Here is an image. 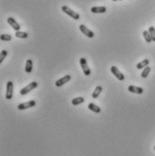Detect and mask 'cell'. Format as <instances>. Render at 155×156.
<instances>
[{
  "label": "cell",
  "instance_id": "cell-17",
  "mask_svg": "<svg viewBox=\"0 0 155 156\" xmlns=\"http://www.w3.org/2000/svg\"><path fill=\"white\" fill-rule=\"evenodd\" d=\"M150 72H151V67H150V66H147L146 68H144L143 70L142 71L141 77L142 78V79H145V78H147L148 75L150 74Z\"/></svg>",
  "mask_w": 155,
  "mask_h": 156
},
{
  "label": "cell",
  "instance_id": "cell-22",
  "mask_svg": "<svg viewBox=\"0 0 155 156\" xmlns=\"http://www.w3.org/2000/svg\"><path fill=\"white\" fill-rule=\"evenodd\" d=\"M12 37L11 35L9 34H1V41H11Z\"/></svg>",
  "mask_w": 155,
  "mask_h": 156
},
{
  "label": "cell",
  "instance_id": "cell-18",
  "mask_svg": "<svg viewBox=\"0 0 155 156\" xmlns=\"http://www.w3.org/2000/svg\"><path fill=\"white\" fill-rule=\"evenodd\" d=\"M15 36H16L17 38L26 39L28 37V34L25 32H20V31H17V32H15Z\"/></svg>",
  "mask_w": 155,
  "mask_h": 156
},
{
  "label": "cell",
  "instance_id": "cell-11",
  "mask_svg": "<svg viewBox=\"0 0 155 156\" xmlns=\"http://www.w3.org/2000/svg\"><path fill=\"white\" fill-rule=\"evenodd\" d=\"M91 12L93 14H103L106 12V7H91Z\"/></svg>",
  "mask_w": 155,
  "mask_h": 156
},
{
  "label": "cell",
  "instance_id": "cell-7",
  "mask_svg": "<svg viewBox=\"0 0 155 156\" xmlns=\"http://www.w3.org/2000/svg\"><path fill=\"white\" fill-rule=\"evenodd\" d=\"M36 105V102L35 100H30L27 102H24L20 104V105L17 106V109L18 110H24V109H28L30 107H34Z\"/></svg>",
  "mask_w": 155,
  "mask_h": 156
},
{
  "label": "cell",
  "instance_id": "cell-19",
  "mask_svg": "<svg viewBox=\"0 0 155 156\" xmlns=\"http://www.w3.org/2000/svg\"><path fill=\"white\" fill-rule=\"evenodd\" d=\"M142 35H143V37H144V39H145V41H147V43H152V41L151 34H150V33L148 32V31H144V32L142 33Z\"/></svg>",
  "mask_w": 155,
  "mask_h": 156
},
{
  "label": "cell",
  "instance_id": "cell-3",
  "mask_svg": "<svg viewBox=\"0 0 155 156\" xmlns=\"http://www.w3.org/2000/svg\"><path fill=\"white\" fill-rule=\"evenodd\" d=\"M79 64H80V67L81 69L84 72V74L86 76H89L90 73H91V71H90V69L88 65V62H87V60L85 58H81L80 61H79Z\"/></svg>",
  "mask_w": 155,
  "mask_h": 156
},
{
  "label": "cell",
  "instance_id": "cell-9",
  "mask_svg": "<svg viewBox=\"0 0 155 156\" xmlns=\"http://www.w3.org/2000/svg\"><path fill=\"white\" fill-rule=\"evenodd\" d=\"M7 23H8L10 25H11V26L13 27V29L15 31V32H17V31H20V29H21L20 24H19L13 17H8V18H7Z\"/></svg>",
  "mask_w": 155,
  "mask_h": 156
},
{
  "label": "cell",
  "instance_id": "cell-6",
  "mask_svg": "<svg viewBox=\"0 0 155 156\" xmlns=\"http://www.w3.org/2000/svg\"><path fill=\"white\" fill-rule=\"evenodd\" d=\"M79 30H80V32L84 35H86L87 37H88V38H93L94 36H95V34H94L93 31L89 30L86 26V25H84V24H80V25H79Z\"/></svg>",
  "mask_w": 155,
  "mask_h": 156
},
{
  "label": "cell",
  "instance_id": "cell-10",
  "mask_svg": "<svg viewBox=\"0 0 155 156\" xmlns=\"http://www.w3.org/2000/svg\"><path fill=\"white\" fill-rule=\"evenodd\" d=\"M128 90H129L131 93H135V94H139V95H141L143 93V88H142L133 86V85H130L129 87H128Z\"/></svg>",
  "mask_w": 155,
  "mask_h": 156
},
{
  "label": "cell",
  "instance_id": "cell-4",
  "mask_svg": "<svg viewBox=\"0 0 155 156\" xmlns=\"http://www.w3.org/2000/svg\"><path fill=\"white\" fill-rule=\"evenodd\" d=\"M111 72L113 73V75L116 78L117 80H120V81H123L125 80V75L122 73V72L116 68V66H112L111 69H110Z\"/></svg>",
  "mask_w": 155,
  "mask_h": 156
},
{
  "label": "cell",
  "instance_id": "cell-8",
  "mask_svg": "<svg viewBox=\"0 0 155 156\" xmlns=\"http://www.w3.org/2000/svg\"><path fill=\"white\" fill-rule=\"evenodd\" d=\"M71 79V75H66V76H64L62 78H61V79H59L56 82H55V86L58 87V88H60L61 86H63L64 84H66V83L68 81H69Z\"/></svg>",
  "mask_w": 155,
  "mask_h": 156
},
{
  "label": "cell",
  "instance_id": "cell-13",
  "mask_svg": "<svg viewBox=\"0 0 155 156\" xmlns=\"http://www.w3.org/2000/svg\"><path fill=\"white\" fill-rule=\"evenodd\" d=\"M24 70H25L26 73H31L32 70H33V61L32 60L29 59V60L26 61Z\"/></svg>",
  "mask_w": 155,
  "mask_h": 156
},
{
  "label": "cell",
  "instance_id": "cell-16",
  "mask_svg": "<svg viewBox=\"0 0 155 156\" xmlns=\"http://www.w3.org/2000/svg\"><path fill=\"white\" fill-rule=\"evenodd\" d=\"M85 101L84 97H76V98H73L71 103L73 106H78V105H80V104H82L83 102Z\"/></svg>",
  "mask_w": 155,
  "mask_h": 156
},
{
  "label": "cell",
  "instance_id": "cell-25",
  "mask_svg": "<svg viewBox=\"0 0 155 156\" xmlns=\"http://www.w3.org/2000/svg\"><path fill=\"white\" fill-rule=\"evenodd\" d=\"M120 1H122V0H120Z\"/></svg>",
  "mask_w": 155,
  "mask_h": 156
},
{
  "label": "cell",
  "instance_id": "cell-15",
  "mask_svg": "<svg viewBox=\"0 0 155 156\" xmlns=\"http://www.w3.org/2000/svg\"><path fill=\"white\" fill-rule=\"evenodd\" d=\"M102 87L101 86H98L97 88H95V90L93 92V94H92V97L93 98H98L99 97V95L101 94V92H102Z\"/></svg>",
  "mask_w": 155,
  "mask_h": 156
},
{
  "label": "cell",
  "instance_id": "cell-24",
  "mask_svg": "<svg viewBox=\"0 0 155 156\" xmlns=\"http://www.w3.org/2000/svg\"><path fill=\"white\" fill-rule=\"evenodd\" d=\"M154 151H155V146H154Z\"/></svg>",
  "mask_w": 155,
  "mask_h": 156
},
{
  "label": "cell",
  "instance_id": "cell-12",
  "mask_svg": "<svg viewBox=\"0 0 155 156\" xmlns=\"http://www.w3.org/2000/svg\"><path fill=\"white\" fill-rule=\"evenodd\" d=\"M88 107L89 110H91V111L94 112V113L98 114V113L101 112V108H100L98 106L96 105V104H94V103H90V104H88Z\"/></svg>",
  "mask_w": 155,
  "mask_h": 156
},
{
  "label": "cell",
  "instance_id": "cell-23",
  "mask_svg": "<svg viewBox=\"0 0 155 156\" xmlns=\"http://www.w3.org/2000/svg\"><path fill=\"white\" fill-rule=\"evenodd\" d=\"M113 1H115H115H118V0H113Z\"/></svg>",
  "mask_w": 155,
  "mask_h": 156
},
{
  "label": "cell",
  "instance_id": "cell-1",
  "mask_svg": "<svg viewBox=\"0 0 155 156\" xmlns=\"http://www.w3.org/2000/svg\"><path fill=\"white\" fill-rule=\"evenodd\" d=\"M61 10L66 14H68L69 16L72 17L73 19H75V20H78L79 19V14H78V13H76L75 11H73V10L71 8H69V7L63 6V7H61Z\"/></svg>",
  "mask_w": 155,
  "mask_h": 156
},
{
  "label": "cell",
  "instance_id": "cell-5",
  "mask_svg": "<svg viewBox=\"0 0 155 156\" xmlns=\"http://www.w3.org/2000/svg\"><path fill=\"white\" fill-rule=\"evenodd\" d=\"M13 92H14V83L13 81H8L7 84V93H6V98L7 100L12 99Z\"/></svg>",
  "mask_w": 155,
  "mask_h": 156
},
{
  "label": "cell",
  "instance_id": "cell-21",
  "mask_svg": "<svg viewBox=\"0 0 155 156\" xmlns=\"http://www.w3.org/2000/svg\"><path fill=\"white\" fill-rule=\"evenodd\" d=\"M7 56V51L6 50H3L1 51V54H0V63H2L3 61L5 60V58Z\"/></svg>",
  "mask_w": 155,
  "mask_h": 156
},
{
  "label": "cell",
  "instance_id": "cell-20",
  "mask_svg": "<svg viewBox=\"0 0 155 156\" xmlns=\"http://www.w3.org/2000/svg\"><path fill=\"white\" fill-rule=\"evenodd\" d=\"M148 32L150 33V34H151V37L152 39V41H155V28L153 26L149 27Z\"/></svg>",
  "mask_w": 155,
  "mask_h": 156
},
{
  "label": "cell",
  "instance_id": "cell-14",
  "mask_svg": "<svg viewBox=\"0 0 155 156\" xmlns=\"http://www.w3.org/2000/svg\"><path fill=\"white\" fill-rule=\"evenodd\" d=\"M149 63H150L149 60H148V59H145V60H143V61H142L139 62V63L136 65V67H137V69H138V70H142V69L146 68V67L149 65Z\"/></svg>",
  "mask_w": 155,
  "mask_h": 156
},
{
  "label": "cell",
  "instance_id": "cell-2",
  "mask_svg": "<svg viewBox=\"0 0 155 156\" xmlns=\"http://www.w3.org/2000/svg\"><path fill=\"white\" fill-rule=\"evenodd\" d=\"M37 86H38V83H37L36 81L31 82L30 84H28L27 86H25L24 88H23L22 90H20V94H21V95H26V94H27V93H29L30 91L34 90V88H36Z\"/></svg>",
  "mask_w": 155,
  "mask_h": 156
}]
</instances>
